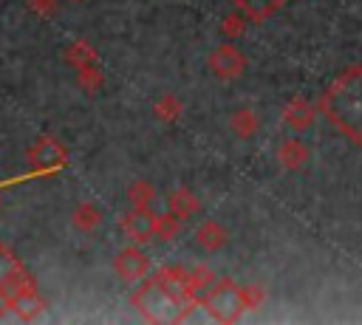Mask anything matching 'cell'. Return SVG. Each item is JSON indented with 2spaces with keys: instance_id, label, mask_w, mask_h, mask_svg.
<instances>
[{
  "instance_id": "4fadbf2b",
  "label": "cell",
  "mask_w": 362,
  "mask_h": 325,
  "mask_svg": "<svg viewBox=\"0 0 362 325\" xmlns=\"http://www.w3.org/2000/svg\"><path fill=\"white\" fill-rule=\"evenodd\" d=\"M167 212H173L175 218L187 220V218H192L198 212V198L187 187H178V189H173L167 195Z\"/></svg>"
},
{
  "instance_id": "603a6c76",
  "label": "cell",
  "mask_w": 362,
  "mask_h": 325,
  "mask_svg": "<svg viewBox=\"0 0 362 325\" xmlns=\"http://www.w3.org/2000/svg\"><path fill=\"white\" fill-rule=\"evenodd\" d=\"M240 294H243V302H246V311H255L263 305L266 300V291L257 285V283H249V285H240Z\"/></svg>"
},
{
  "instance_id": "e0dca14e",
  "label": "cell",
  "mask_w": 362,
  "mask_h": 325,
  "mask_svg": "<svg viewBox=\"0 0 362 325\" xmlns=\"http://www.w3.org/2000/svg\"><path fill=\"white\" fill-rule=\"evenodd\" d=\"M153 116L158 119V122H164V124H173V122H178V116H181V102L175 99V96H158L156 102H153Z\"/></svg>"
},
{
  "instance_id": "5b68a950",
  "label": "cell",
  "mask_w": 362,
  "mask_h": 325,
  "mask_svg": "<svg viewBox=\"0 0 362 325\" xmlns=\"http://www.w3.org/2000/svg\"><path fill=\"white\" fill-rule=\"evenodd\" d=\"M206 65H209V71H212L218 79L229 82V79H235V76L243 73V68H246V57H243L232 42H223V45L212 48Z\"/></svg>"
},
{
  "instance_id": "44dd1931",
  "label": "cell",
  "mask_w": 362,
  "mask_h": 325,
  "mask_svg": "<svg viewBox=\"0 0 362 325\" xmlns=\"http://www.w3.org/2000/svg\"><path fill=\"white\" fill-rule=\"evenodd\" d=\"M178 232H181V218H175L173 212L156 215V237L158 240H173V237H178Z\"/></svg>"
},
{
  "instance_id": "d6986e66",
  "label": "cell",
  "mask_w": 362,
  "mask_h": 325,
  "mask_svg": "<svg viewBox=\"0 0 362 325\" xmlns=\"http://www.w3.org/2000/svg\"><path fill=\"white\" fill-rule=\"evenodd\" d=\"M246 23H249V17H246L240 8H235V11H229V14L221 20V34H223L226 40H235V37H240V34L246 31Z\"/></svg>"
},
{
  "instance_id": "cb8c5ba5",
  "label": "cell",
  "mask_w": 362,
  "mask_h": 325,
  "mask_svg": "<svg viewBox=\"0 0 362 325\" xmlns=\"http://www.w3.org/2000/svg\"><path fill=\"white\" fill-rule=\"evenodd\" d=\"M28 8L40 17H51L57 11V0H28Z\"/></svg>"
},
{
  "instance_id": "7a4b0ae2",
  "label": "cell",
  "mask_w": 362,
  "mask_h": 325,
  "mask_svg": "<svg viewBox=\"0 0 362 325\" xmlns=\"http://www.w3.org/2000/svg\"><path fill=\"white\" fill-rule=\"evenodd\" d=\"M130 305L147 319V322H181L195 305L198 297L189 294H178L175 288H170L164 280H158L156 274L147 277V283H141L133 297Z\"/></svg>"
},
{
  "instance_id": "52a82bcc",
  "label": "cell",
  "mask_w": 362,
  "mask_h": 325,
  "mask_svg": "<svg viewBox=\"0 0 362 325\" xmlns=\"http://www.w3.org/2000/svg\"><path fill=\"white\" fill-rule=\"evenodd\" d=\"M119 226L133 243H147L150 237H156V215L150 212V206H133L122 215Z\"/></svg>"
},
{
  "instance_id": "7c38bea8",
  "label": "cell",
  "mask_w": 362,
  "mask_h": 325,
  "mask_svg": "<svg viewBox=\"0 0 362 325\" xmlns=\"http://www.w3.org/2000/svg\"><path fill=\"white\" fill-rule=\"evenodd\" d=\"M277 161H280V167H286V170H300V167L308 161V147H305L300 138H286V141L277 147Z\"/></svg>"
},
{
  "instance_id": "6da1fadb",
  "label": "cell",
  "mask_w": 362,
  "mask_h": 325,
  "mask_svg": "<svg viewBox=\"0 0 362 325\" xmlns=\"http://www.w3.org/2000/svg\"><path fill=\"white\" fill-rule=\"evenodd\" d=\"M317 110L351 141L362 144V65L345 68L317 102Z\"/></svg>"
},
{
  "instance_id": "ba28073f",
  "label": "cell",
  "mask_w": 362,
  "mask_h": 325,
  "mask_svg": "<svg viewBox=\"0 0 362 325\" xmlns=\"http://www.w3.org/2000/svg\"><path fill=\"white\" fill-rule=\"evenodd\" d=\"M28 283H34V280L25 271V266L20 263V257L6 243H0V285L11 294V291H17V288H23Z\"/></svg>"
},
{
  "instance_id": "3957f363",
  "label": "cell",
  "mask_w": 362,
  "mask_h": 325,
  "mask_svg": "<svg viewBox=\"0 0 362 325\" xmlns=\"http://www.w3.org/2000/svg\"><path fill=\"white\" fill-rule=\"evenodd\" d=\"M198 305H204V311L215 322H238L246 311L240 285H235L232 280H218L215 285H209L206 294L198 300Z\"/></svg>"
},
{
  "instance_id": "5bb4252c",
  "label": "cell",
  "mask_w": 362,
  "mask_h": 325,
  "mask_svg": "<svg viewBox=\"0 0 362 325\" xmlns=\"http://www.w3.org/2000/svg\"><path fill=\"white\" fill-rule=\"evenodd\" d=\"M235 8H240L252 23H263L269 20L286 0H229Z\"/></svg>"
},
{
  "instance_id": "484cf974",
  "label": "cell",
  "mask_w": 362,
  "mask_h": 325,
  "mask_svg": "<svg viewBox=\"0 0 362 325\" xmlns=\"http://www.w3.org/2000/svg\"><path fill=\"white\" fill-rule=\"evenodd\" d=\"M74 3H79V0H74Z\"/></svg>"
},
{
  "instance_id": "277c9868",
  "label": "cell",
  "mask_w": 362,
  "mask_h": 325,
  "mask_svg": "<svg viewBox=\"0 0 362 325\" xmlns=\"http://www.w3.org/2000/svg\"><path fill=\"white\" fill-rule=\"evenodd\" d=\"M28 170L37 172V175H51V172H59L65 164H68V153L65 147L54 138V136H40L31 147H28Z\"/></svg>"
},
{
  "instance_id": "ffe728a7",
  "label": "cell",
  "mask_w": 362,
  "mask_h": 325,
  "mask_svg": "<svg viewBox=\"0 0 362 325\" xmlns=\"http://www.w3.org/2000/svg\"><path fill=\"white\" fill-rule=\"evenodd\" d=\"M153 198H156V189H153L150 181H133V184L127 187V201H130V206H150Z\"/></svg>"
},
{
  "instance_id": "30bf717a",
  "label": "cell",
  "mask_w": 362,
  "mask_h": 325,
  "mask_svg": "<svg viewBox=\"0 0 362 325\" xmlns=\"http://www.w3.org/2000/svg\"><path fill=\"white\" fill-rule=\"evenodd\" d=\"M314 119H317V107H314L308 99H303V96L288 99L286 107H283V122H286L291 130H297V133L308 130V127L314 124Z\"/></svg>"
},
{
  "instance_id": "2e32d148",
  "label": "cell",
  "mask_w": 362,
  "mask_h": 325,
  "mask_svg": "<svg viewBox=\"0 0 362 325\" xmlns=\"http://www.w3.org/2000/svg\"><path fill=\"white\" fill-rule=\"evenodd\" d=\"M257 116H255V110H249V107H240V110H235L232 116H229V127H232V133L238 136V138H252L255 133H257Z\"/></svg>"
},
{
  "instance_id": "d4e9b609",
  "label": "cell",
  "mask_w": 362,
  "mask_h": 325,
  "mask_svg": "<svg viewBox=\"0 0 362 325\" xmlns=\"http://www.w3.org/2000/svg\"><path fill=\"white\" fill-rule=\"evenodd\" d=\"M8 311H11V297H8V291L0 285V319H3Z\"/></svg>"
},
{
  "instance_id": "9a60e30c",
  "label": "cell",
  "mask_w": 362,
  "mask_h": 325,
  "mask_svg": "<svg viewBox=\"0 0 362 325\" xmlns=\"http://www.w3.org/2000/svg\"><path fill=\"white\" fill-rule=\"evenodd\" d=\"M65 62L79 71V68L99 65V57H96V51H93V45H90L88 40H74V42L65 48Z\"/></svg>"
},
{
  "instance_id": "ac0fdd59",
  "label": "cell",
  "mask_w": 362,
  "mask_h": 325,
  "mask_svg": "<svg viewBox=\"0 0 362 325\" xmlns=\"http://www.w3.org/2000/svg\"><path fill=\"white\" fill-rule=\"evenodd\" d=\"M102 223V212L93 206V203H79L74 209V226L79 232H93L96 226Z\"/></svg>"
},
{
  "instance_id": "8992f818",
  "label": "cell",
  "mask_w": 362,
  "mask_h": 325,
  "mask_svg": "<svg viewBox=\"0 0 362 325\" xmlns=\"http://www.w3.org/2000/svg\"><path fill=\"white\" fill-rule=\"evenodd\" d=\"M113 271H116L119 280L133 283V280L147 277V271H150V260H147V254H144L141 249H136V246H124V249H119L116 257H113Z\"/></svg>"
},
{
  "instance_id": "7402d4cb",
  "label": "cell",
  "mask_w": 362,
  "mask_h": 325,
  "mask_svg": "<svg viewBox=\"0 0 362 325\" xmlns=\"http://www.w3.org/2000/svg\"><path fill=\"white\" fill-rule=\"evenodd\" d=\"M76 82H79V88H82V90H88V93H96V90L102 88V82H105V76H102V68H99V65H90V68H79V71H76Z\"/></svg>"
},
{
  "instance_id": "9c48e42d",
  "label": "cell",
  "mask_w": 362,
  "mask_h": 325,
  "mask_svg": "<svg viewBox=\"0 0 362 325\" xmlns=\"http://www.w3.org/2000/svg\"><path fill=\"white\" fill-rule=\"evenodd\" d=\"M8 297H11V311H14L20 319H25V322H28V319H37V317L42 314V308H45V302H42V297L37 294V285H34V283H28V285L11 291Z\"/></svg>"
},
{
  "instance_id": "8fae6325",
  "label": "cell",
  "mask_w": 362,
  "mask_h": 325,
  "mask_svg": "<svg viewBox=\"0 0 362 325\" xmlns=\"http://www.w3.org/2000/svg\"><path fill=\"white\" fill-rule=\"evenodd\" d=\"M229 235L226 229L218 223V220H204L198 229H195V243L204 249V252H221L226 246Z\"/></svg>"
}]
</instances>
